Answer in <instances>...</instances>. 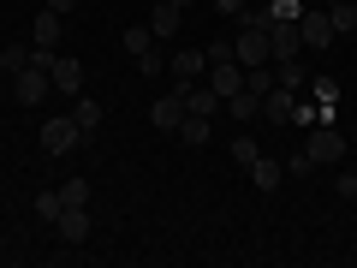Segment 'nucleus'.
<instances>
[{
	"instance_id": "1",
	"label": "nucleus",
	"mask_w": 357,
	"mask_h": 268,
	"mask_svg": "<svg viewBox=\"0 0 357 268\" xmlns=\"http://www.w3.org/2000/svg\"><path fill=\"white\" fill-rule=\"evenodd\" d=\"M48 89H54V77H48V54L36 48V60H30L24 72L13 77V96H18V107H42V102H48Z\"/></svg>"
},
{
	"instance_id": "2",
	"label": "nucleus",
	"mask_w": 357,
	"mask_h": 268,
	"mask_svg": "<svg viewBox=\"0 0 357 268\" xmlns=\"http://www.w3.org/2000/svg\"><path fill=\"white\" fill-rule=\"evenodd\" d=\"M77 143H84V131H77V119H72V114L42 119V155H72Z\"/></svg>"
},
{
	"instance_id": "3",
	"label": "nucleus",
	"mask_w": 357,
	"mask_h": 268,
	"mask_svg": "<svg viewBox=\"0 0 357 268\" xmlns=\"http://www.w3.org/2000/svg\"><path fill=\"white\" fill-rule=\"evenodd\" d=\"M304 155L310 161H340L345 155V137H340V126H333V119H316V126H310V143H304Z\"/></svg>"
},
{
	"instance_id": "4",
	"label": "nucleus",
	"mask_w": 357,
	"mask_h": 268,
	"mask_svg": "<svg viewBox=\"0 0 357 268\" xmlns=\"http://www.w3.org/2000/svg\"><path fill=\"white\" fill-rule=\"evenodd\" d=\"M167 72H173L178 89H185V84H203V72H208V48H178V54H167Z\"/></svg>"
},
{
	"instance_id": "5",
	"label": "nucleus",
	"mask_w": 357,
	"mask_h": 268,
	"mask_svg": "<svg viewBox=\"0 0 357 268\" xmlns=\"http://www.w3.org/2000/svg\"><path fill=\"white\" fill-rule=\"evenodd\" d=\"M232 54H238V66H268V60H274V54H268V30L238 24V42H232Z\"/></svg>"
},
{
	"instance_id": "6",
	"label": "nucleus",
	"mask_w": 357,
	"mask_h": 268,
	"mask_svg": "<svg viewBox=\"0 0 357 268\" xmlns=\"http://www.w3.org/2000/svg\"><path fill=\"white\" fill-rule=\"evenodd\" d=\"M268 54H274V60H298V54H304V36H298L292 18H274V24H268Z\"/></svg>"
},
{
	"instance_id": "7",
	"label": "nucleus",
	"mask_w": 357,
	"mask_h": 268,
	"mask_svg": "<svg viewBox=\"0 0 357 268\" xmlns=\"http://www.w3.org/2000/svg\"><path fill=\"white\" fill-rule=\"evenodd\" d=\"M203 84L215 89L220 102H227L232 89H244V66H238V60H208V72H203Z\"/></svg>"
},
{
	"instance_id": "8",
	"label": "nucleus",
	"mask_w": 357,
	"mask_h": 268,
	"mask_svg": "<svg viewBox=\"0 0 357 268\" xmlns=\"http://www.w3.org/2000/svg\"><path fill=\"white\" fill-rule=\"evenodd\" d=\"M48 77L60 96H84V60H60V54H48Z\"/></svg>"
},
{
	"instance_id": "9",
	"label": "nucleus",
	"mask_w": 357,
	"mask_h": 268,
	"mask_svg": "<svg viewBox=\"0 0 357 268\" xmlns=\"http://www.w3.org/2000/svg\"><path fill=\"white\" fill-rule=\"evenodd\" d=\"M298 36H304V48H328L340 30H333L328 13H298Z\"/></svg>"
},
{
	"instance_id": "10",
	"label": "nucleus",
	"mask_w": 357,
	"mask_h": 268,
	"mask_svg": "<svg viewBox=\"0 0 357 268\" xmlns=\"http://www.w3.org/2000/svg\"><path fill=\"white\" fill-rule=\"evenodd\" d=\"M54 232H60V244H84V239H89V209L66 203V209H60V221H54Z\"/></svg>"
},
{
	"instance_id": "11",
	"label": "nucleus",
	"mask_w": 357,
	"mask_h": 268,
	"mask_svg": "<svg viewBox=\"0 0 357 268\" xmlns=\"http://www.w3.org/2000/svg\"><path fill=\"white\" fill-rule=\"evenodd\" d=\"M178 102H185V114H203V119H215L220 107H227L208 84H185V89H178Z\"/></svg>"
},
{
	"instance_id": "12",
	"label": "nucleus",
	"mask_w": 357,
	"mask_h": 268,
	"mask_svg": "<svg viewBox=\"0 0 357 268\" xmlns=\"http://www.w3.org/2000/svg\"><path fill=\"white\" fill-rule=\"evenodd\" d=\"M262 114L274 119V126H292V114H298V89H280V84H274V89L262 96Z\"/></svg>"
},
{
	"instance_id": "13",
	"label": "nucleus",
	"mask_w": 357,
	"mask_h": 268,
	"mask_svg": "<svg viewBox=\"0 0 357 268\" xmlns=\"http://www.w3.org/2000/svg\"><path fill=\"white\" fill-rule=\"evenodd\" d=\"M60 30H66V13L42 6V13H36V48H42V54H54V48H60Z\"/></svg>"
},
{
	"instance_id": "14",
	"label": "nucleus",
	"mask_w": 357,
	"mask_h": 268,
	"mask_svg": "<svg viewBox=\"0 0 357 268\" xmlns=\"http://www.w3.org/2000/svg\"><path fill=\"white\" fill-rule=\"evenodd\" d=\"M178 119H185L178 89H173V96H161V102H149V126H155V131H178Z\"/></svg>"
},
{
	"instance_id": "15",
	"label": "nucleus",
	"mask_w": 357,
	"mask_h": 268,
	"mask_svg": "<svg viewBox=\"0 0 357 268\" xmlns=\"http://www.w3.org/2000/svg\"><path fill=\"white\" fill-rule=\"evenodd\" d=\"M178 18H185V6H173V0H161L149 13V30H155V42H173L178 36Z\"/></svg>"
},
{
	"instance_id": "16",
	"label": "nucleus",
	"mask_w": 357,
	"mask_h": 268,
	"mask_svg": "<svg viewBox=\"0 0 357 268\" xmlns=\"http://www.w3.org/2000/svg\"><path fill=\"white\" fill-rule=\"evenodd\" d=\"M280 179H286V167L274 161V155H256V161H250V185H256V191H274Z\"/></svg>"
},
{
	"instance_id": "17",
	"label": "nucleus",
	"mask_w": 357,
	"mask_h": 268,
	"mask_svg": "<svg viewBox=\"0 0 357 268\" xmlns=\"http://www.w3.org/2000/svg\"><path fill=\"white\" fill-rule=\"evenodd\" d=\"M72 119H77V131H84V137H96V131H102V102L77 96V102H72Z\"/></svg>"
},
{
	"instance_id": "18",
	"label": "nucleus",
	"mask_w": 357,
	"mask_h": 268,
	"mask_svg": "<svg viewBox=\"0 0 357 268\" xmlns=\"http://www.w3.org/2000/svg\"><path fill=\"white\" fill-rule=\"evenodd\" d=\"M274 84H280V89H304L310 84V66L304 60H274Z\"/></svg>"
},
{
	"instance_id": "19",
	"label": "nucleus",
	"mask_w": 357,
	"mask_h": 268,
	"mask_svg": "<svg viewBox=\"0 0 357 268\" xmlns=\"http://www.w3.org/2000/svg\"><path fill=\"white\" fill-rule=\"evenodd\" d=\"M227 114L232 119H256V114H262V96H256V89H232V96H227Z\"/></svg>"
},
{
	"instance_id": "20",
	"label": "nucleus",
	"mask_w": 357,
	"mask_h": 268,
	"mask_svg": "<svg viewBox=\"0 0 357 268\" xmlns=\"http://www.w3.org/2000/svg\"><path fill=\"white\" fill-rule=\"evenodd\" d=\"M178 143H185V149H203V143H208V119L203 114H185V119H178Z\"/></svg>"
},
{
	"instance_id": "21",
	"label": "nucleus",
	"mask_w": 357,
	"mask_h": 268,
	"mask_svg": "<svg viewBox=\"0 0 357 268\" xmlns=\"http://www.w3.org/2000/svg\"><path fill=\"white\" fill-rule=\"evenodd\" d=\"M244 89L268 96V89H274V60H268V66H244Z\"/></svg>"
},
{
	"instance_id": "22",
	"label": "nucleus",
	"mask_w": 357,
	"mask_h": 268,
	"mask_svg": "<svg viewBox=\"0 0 357 268\" xmlns=\"http://www.w3.org/2000/svg\"><path fill=\"white\" fill-rule=\"evenodd\" d=\"M24 66H30V48H18V42H6V48H0V72H6V77H18Z\"/></svg>"
},
{
	"instance_id": "23",
	"label": "nucleus",
	"mask_w": 357,
	"mask_h": 268,
	"mask_svg": "<svg viewBox=\"0 0 357 268\" xmlns=\"http://www.w3.org/2000/svg\"><path fill=\"white\" fill-rule=\"evenodd\" d=\"M227 155H232V161L244 167V173H250V161H256V155H262V149H256L250 137H232V143H227Z\"/></svg>"
},
{
	"instance_id": "24",
	"label": "nucleus",
	"mask_w": 357,
	"mask_h": 268,
	"mask_svg": "<svg viewBox=\"0 0 357 268\" xmlns=\"http://www.w3.org/2000/svg\"><path fill=\"white\" fill-rule=\"evenodd\" d=\"M60 209H66L60 191H36V215H42V221H60Z\"/></svg>"
},
{
	"instance_id": "25",
	"label": "nucleus",
	"mask_w": 357,
	"mask_h": 268,
	"mask_svg": "<svg viewBox=\"0 0 357 268\" xmlns=\"http://www.w3.org/2000/svg\"><path fill=\"white\" fill-rule=\"evenodd\" d=\"M310 89H316V102H321V107L340 102V77H321V72H316V77H310Z\"/></svg>"
},
{
	"instance_id": "26",
	"label": "nucleus",
	"mask_w": 357,
	"mask_h": 268,
	"mask_svg": "<svg viewBox=\"0 0 357 268\" xmlns=\"http://www.w3.org/2000/svg\"><path fill=\"white\" fill-rule=\"evenodd\" d=\"M60 197H66V203H77V209H89V179H66Z\"/></svg>"
},
{
	"instance_id": "27",
	"label": "nucleus",
	"mask_w": 357,
	"mask_h": 268,
	"mask_svg": "<svg viewBox=\"0 0 357 268\" xmlns=\"http://www.w3.org/2000/svg\"><path fill=\"white\" fill-rule=\"evenodd\" d=\"M215 13H227V18H232V24H238V18H244V13H250V0H215Z\"/></svg>"
},
{
	"instance_id": "28",
	"label": "nucleus",
	"mask_w": 357,
	"mask_h": 268,
	"mask_svg": "<svg viewBox=\"0 0 357 268\" xmlns=\"http://www.w3.org/2000/svg\"><path fill=\"white\" fill-rule=\"evenodd\" d=\"M310 167H316V161H310V155H304V149H298V155H292V161H286V173H292V179H304V173H310Z\"/></svg>"
},
{
	"instance_id": "29",
	"label": "nucleus",
	"mask_w": 357,
	"mask_h": 268,
	"mask_svg": "<svg viewBox=\"0 0 357 268\" xmlns=\"http://www.w3.org/2000/svg\"><path fill=\"white\" fill-rule=\"evenodd\" d=\"M333 191H340V197H351V191H357V167H345V173H340V185H333Z\"/></svg>"
},
{
	"instance_id": "30",
	"label": "nucleus",
	"mask_w": 357,
	"mask_h": 268,
	"mask_svg": "<svg viewBox=\"0 0 357 268\" xmlns=\"http://www.w3.org/2000/svg\"><path fill=\"white\" fill-rule=\"evenodd\" d=\"M42 6H54V13H77V0H42Z\"/></svg>"
},
{
	"instance_id": "31",
	"label": "nucleus",
	"mask_w": 357,
	"mask_h": 268,
	"mask_svg": "<svg viewBox=\"0 0 357 268\" xmlns=\"http://www.w3.org/2000/svg\"><path fill=\"white\" fill-rule=\"evenodd\" d=\"M173 6H197V0H173Z\"/></svg>"
},
{
	"instance_id": "32",
	"label": "nucleus",
	"mask_w": 357,
	"mask_h": 268,
	"mask_svg": "<svg viewBox=\"0 0 357 268\" xmlns=\"http://www.w3.org/2000/svg\"><path fill=\"white\" fill-rule=\"evenodd\" d=\"M351 262H357V244H351Z\"/></svg>"
},
{
	"instance_id": "33",
	"label": "nucleus",
	"mask_w": 357,
	"mask_h": 268,
	"mask_svg": "<svg viewBox=\"0 0 357 268\" xmlns=\"http://www.w3.org/2000/svg\"><path fill=\"white\" fill-rule=\"evenodd\" d=\"M351 203H357V191H351Z\"/></svg>"
}]
</instances>
